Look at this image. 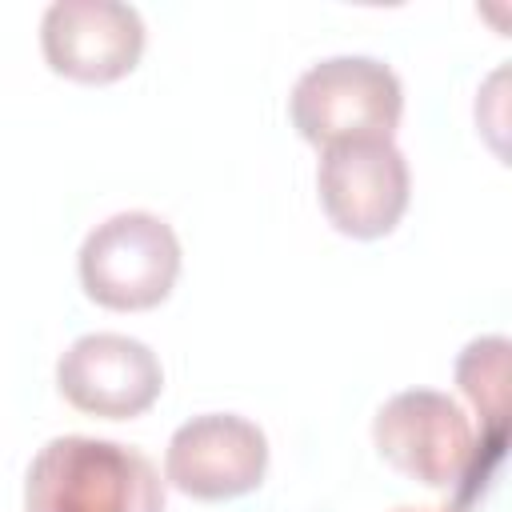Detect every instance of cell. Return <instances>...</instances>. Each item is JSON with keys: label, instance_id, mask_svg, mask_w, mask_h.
<instances>
[{"label": "cell", "instance_id": "6da1fadb", "mask_svg": "<svg viewBox=\"0 0 512 512\" xmlns=\"http://www.w3.org/2000/svg\"><path fill=\"white\" fill-rule=\"evenodd\" d=\"M24 512H164V480L120 440L52 436L24 472Z\"/></svg>", "mask_w": 512, "mask_h": 512}, {"label": "cell", "instance_id": "7a4b0ae2", "mask_svg": "<svg viewBox=\"0 0 512 512\" xmlns=\"http://www.w3.org/2000/svg\"><path fill=\"white\" fill-rule=\"evenodd\" d=\"M404 112L400 76L376 56H328L316 60L288 96L292 128L308 144L340 140H392Z\"/></svg>", "mask_w": 512, "mask_h": 512}, {"label": "cell", "instance_id": "3957f363", "mask_svg": "<svg viewBox=\"0 0 512 512\" xmlns=\"http://www.w3.org/2000/svg\"><path fill=\"white\" fill-rule=\"evenodd\" d=\"M80 284L112 312H144L168 300L180 276V240L156 212H116L80 244Z\"/></svg>", "mask_w": 512, "mask_h": 512}, {"label": "cell", "instance_id": "277c9868", "mask_svg": "<svg viewBox=\"0 0 512 512\" xmlns=\"http://www.w3.org/2000/svg\"><path fill=\"white\" fill-rule=\"evenodd\" d=\"M376 452L428 488H456L476 476L480 444L464 408L436 388H404L372 416Z\"/></svg>", "mask_w": 512, "mask_h": 512}, {"label": "cell", "instance_id": "5b68a950", "mask_svg": "<svg viewBox=\"0 0 512 512\" xmlns=\"http://www.w3.org/2000/svg\"><path fill=\"white\" fill-rule=\"evenodd\" d=\"M408 160L392 140L328 144L316 168L320 208L336 232L352 240L388 236L408 208Z\"/></svg>", "mask_w": 512, "mask_h": 512}, {"label": "cell", "instance_id": "8992f818", "mask_svg": "<svg viewBox=\"0 0 512 512\" xmlns=\"http://www.w3.org/2000/svg\"><path fill=\"white\" fill-rule=\"evenodd\" d=\"M60 396L104 420H132L156 404L164 392L160 356L124 332H88L72 340L56 360Z\"/></svg>", "mask_w": 512, "mask_h": 512}, {"label": "cell", "instance_id": "52a82bcc", "mask_svg": "<svg viewBox=\"0 0 512 512\" xmlns=\"http://www.w3.org/2000/svg\"><path fill=\"white\" fill-rule=\"evenodd\" d=\"M268 472V436L236 412L184 420L164 452V480L192 500H236L260 488Z\"/></svg>", "mask_w": 512, "mask_h": 512}, {"label": "cell", "instance_id": "ba28073f", "mask_svg": "<svg viewBox=\"0 0 512 512\" xmlns=\"http://www.w3.org/2000/svg\"><path fill=\"white\" fill-rule=\"evenodd\" d=\"M52 72L80 84H112L140 64L144 20L124 0H52L40 20Z\"/></svg>", "mask_w": 512, "mask_h": 512}, {"label": "cell", "instance_id": "9c48e42d", "mask_svg": "<svg viewBox=\"0 0 512 512\" xmlns=\"http://www.w3.org/2000/svg\"><path fill=\"white\" fill-rule=\"evenodd\" d=\"M508 352L504 336H476L456 356V384L484 416L488 432L504 436V404H508Z\"/></svg>", "mask_w": 512, "mask_h": 512}, {"label": "cell", "instance_id": "30bf717a", "mask_svg": "<svg viewBox=\"0 0 512 512\" xmlns=\"http://www.w3.org/2000/svg\"><path fill=\"white\" fill-rule=\"evenodd\" d=\"M392 512H460V508H392Z\"/></svg>", "mask_w": 512, "mask_h": 512}]
</instances>
